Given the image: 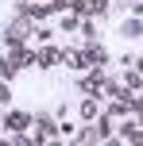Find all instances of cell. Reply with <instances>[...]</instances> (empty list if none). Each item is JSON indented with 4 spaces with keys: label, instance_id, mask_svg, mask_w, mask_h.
Wrapping results in <instances>:
<instances>
[{
    "label": "cell",
    "instance_id": "obj_1",
    "mask_svg": "<svg viewBox=\"0 0 143 146\" xmlns=\"http://www.w3.org/2000/svg\"><path fill=\"white\" fill-rule=\"evenodd\" d=\"M105 81H108L105 66H89V69H81L77 88H81V96H101V92H105Z\"/></svg>",
    "mask_w": 143,
    "mask_h": 146
},
{
    "label": "cell",
    "instance_id": "obj_2",
    "mask_svg": "<svg viewBox=\"0 0 143 146\" xmlns=\"http://www.w3.org/2000/svg\"><path fill=\"white\" fill-rule=\"evenodd\" d=\"M8 62H12V69L19 73V69H27V66H35V46L31 42H23V46H8V54H4Z\"/></svg>",
    "mask_w": 143,
    "mask_h": 146
},
{
    "label": "cell",
    "instance_id": "obj_3",
    "mask_svg": "<svg viewBox=\"0 0 143 146\" xmlns=\"http://www.w3.org/2000/svg\"><path fill=\"white\" fill-rule=\"evenodd\" d=\"M35 66H39V69H54V66H62V46H54V42L35 46Z\"/></svg>",
    "mask_w": 143,
    "mask_h": 146
},
{
    "label": "cell",
    "instance_id": "obj_4",
    "mask_svg": "<svg viewBox=\"0 0 143 146\" xmlns=\"http://www.w3.org/2000/svg\"><path fill=\"white\" fill-rule=\"evenodd\" d=\"M4 127L8 135H19L31 127V111H19V108H4Z\"/></svg>",
    "mask_w": 143,
    "mask_h": 146
},
{
    "label": "cell",
    "instance_id": "obj_5",
    "mask_svg": "<svg viewBox=\"0 0 143 146\" xmlns=\"http://www.w3.org/2000/svg\"><path fill=\"white\" fill-rule=\"evenodd\" d=\"M62 66H70V69H89L85 50H81V46H62Z\"/></svg>",
    "mask_w": 143,
    "mask_h": 146
},
{
    "label": "cell",
    "instance_id": "obj_6",
    "mask_svg": "<svg viewBox=\"0 0 143 146\" xmlns=\"http://www.w3.org/2000/svg\"><path fill=\"white\" fill-rule=\"evenodd\" d=\"M101 96H81V108H77V119H85V123H93V119L101 115Z\"/></svg>",
    "mask_w": 143,
    "mask_h": 146
},
{
    "label": "cell",
    "instance_id": "obj_7",
    "mask_svg": "<svg viewBox=\"0 0 143 146\" xmlns=\"http://www.w3.org/2000/svg\"><path fill=\"white\" fill-rule=\"evenodd\" d=\"M81 50H85V62H89V66H105V62H108V50L97 42V38H89Z\"/></svg>",
    "mask_w": 143,
    "mask_h": 146
},
{
    "label": "cell",
    "instance_id": "obj_8",
    "mask_svg": "<svg viewBox=\"0 0 143 146\" xmlns=\"http://www.w3.org/2000/svg\"><path fill=\"white\" fill-rule=\"evenodd\" d=\"M139 35H143V19L139 15H128L120 23V38H139Z\"/></svg>",
    "mask_w": 143,
    "mask_h": 146
},
{
    "label": "cell",
    "instance_id": "obj_9",
    "mask_svg": "<svg viewBox=\"0 0 143 146\" xmlns=\"http://www.w3.org/2000/svg\"><path fill=\"white\" fill-rule=\"evenodd\" d=\"M85 8H89V15L97 19V15H105L108 8H112V0H85Z\"/></svg>",
    "mask_w": 143,
    "mask_h": 146
},
{
    "label": "cell",
    "instance_id": "obj_10",
    "mask_svg": "<svg viewBox=\"0 0 143 146\" xmlns=\"http://www.w3.org/2000/svg\"><path fill=\"white\" fill-rule=\"evenodd\" d=\"M81 35H85V42L97 38V23H93V15H81Z\"/></svg>",
    "mask_w": 143,
    "mask_h": 146
},
{
    "label": "cell",
    "instance_id": "obj_11",
    "mask_svg": "<svg viewBox=\"0 0 143 146\" xmlns=\"http://www.w3.org/2000/svg\"><path fill=\"white\" fill-rule=\"evenodd\" d=\"M15 77V69H12V62L4 58V54H0V81H12Z\"/></svg>",
    "mask_w": 143,
    "mask_h": 146
},
{
    "label": "cell",
    "instance_id": "obj_12",
    "mask_svg": "<svg viewBox=\"0 0 143 146\" xmlns=\"http://www.w3.org/2000/svg\"><path fill=\"white\" fill-rule=\"evenodd\" d=\"M12 104V88H8V81H0V108H8Z\"/></svg>",
    "mask_w": 143,
    "mask_h": 146
},
{
    "label": "cell",
    "instance_id": "obj_13",
    "mask_svg": "<svg viewBox=\"0 0 143 146\" xmlns=\"http://www.w3.org/2000/svg\"><path fill=\"white\" fill-rule=\"evenodd\" d=\"M0 127H4V111H0Z\"/></svg>",
    "mask_w": 143,
    "mask_h": 146
}]
</instances>
